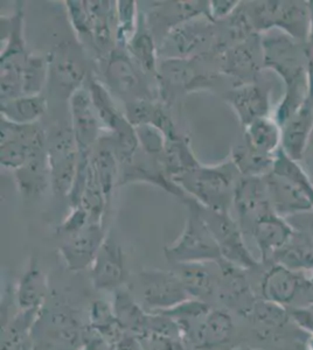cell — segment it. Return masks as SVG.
Returning a JSON list of instances; mask_svg holds the SVG:
<instances>
[{
  "label": "cell",
  "mask_w": 313,
  "mask_h": 350,
  "mask_svg": "<svg viewBox=\"0 0 313 350\" xmlns=\"http://www.w3.org/2000/svg\"><path fill=\"white\" fill-rule=\"evenodd\" d=\"M49 81V60L47 55L31 53L25 64L21 83L23 95H40Z\"/></svg>",
  "instance_id": "obj_41"
},
{
  "label": "cell",
  "mask_w": 313,
  "mask_h": 350,
  "mask_svg": "<svg viewBox=\"0 0 313 350\" xmlns=\"http://www.w3.org/2000/svg\"><path fill=\"white\" fill-rule=\"evenodd\" d=\"M115 3L87 0L92 23V48L97 61L102 60L116 47Z\"/></svg>",
  "instance_id": "obj_28"
},
{
  "label": "cell",
  "mask_w": 313,
  "mask_h": 350,
  "mask_svg": "<svg viewBox=\"0 0 313 350\" xmlns=\"http://www.w3.org/2000/svg\"><path fill=\"white\" fill-rule=\"evenodd\" d=\"M144 303L150 313L165 312L178 306L190 298L175 271L145 270L140 272Z\"/></svg>",
  "instance_id": "obj_13"
},
{
  "label": "cell",
  "mask_w": 313,
  "mask_h": 350,
  "mask_svg": "<svg viewBox=\"0 0 313 350\" xmlns=\"http://www.w3.org/2000/svg\"><path fill=\"white\" fill-rule=\"evenodd\" d=\"M112 307L116 318L125 333L136 335L139 338H143L147 334L150 314L143 310V307L139 306L129 291L123 287L115 291Z\"/></svg>",
  "instance_id": "obj_35"
},
{
  "label": "cell",
  "mask_w": 313,
  "mask_h": 350,
  "mask_svg": "<svg viewBox=\"0 0 313 350\" xmlns=\"http://www.w3.org/2000/svg\"><path fill=\"white\" fill-rule=\"evenodd\" d=\"M49 293L47 275L36 258L29 262L27 269L16 284L14 301L19 310H41Z\"/></svg>",
  "instance_id": "obj_30"
},
{
  "label": "cell",
  "mask_w": 313,
  "mask_h": 350,
  "mask_svg": "<svg viewBox=\"0 0 313 350\" xmlns=\"http://www.w3.org/2000/svg\"><path fill=\"white\" fill-rule=\"evenodd\" d=\"M115 350H145V348L138 336L124 333L115 343Z\"/></svg>",
  "instance_id": "obj_49"
},
{
  "label": "cell",
  "mask_w": 313,
  "mask_h": 350,
  "mask_svg": "<svg viewBox=\"0 0 313 350\" xmlns=\"http://www.w3.org/2000/svg\"><path fill=\"white\" fill-rule=\"evenodd\" d=\"M308 283L304 272L291 270L281 264H270L261 282V298L290 306L301 299Z\"/></svg>",
  "instance_id": "obj_22"
},
{
  "label": "cell",
  "mask_w": 313,
  "mask_h": 350,
  "mask_svg": "<svg viewBox=\"0 0 313 350\" xmlns=\"http://www.w3.org/2000/svg\"><path fill=\"white\" fill-rule=\"evenodd\" d=\"M49 80L56 90L68 100L71 96L84 87L92 72H87V59L82 51L72 44L64 42L47 54Z\"/></svg>",
  "instance_id": "obj_12"
},
{
  "label": "cell",
  "mask_w": 313,
  "mask_h": 350,
  "mask_svg": "<svg viewBox=\"0 0 313 350\" xmlns=\"http://www.w3.org/2000/svg\"><path fill=\"white\" fill-rule=\"evenodd\" d=\"M150 4V8L144 13L158 44L167 33L179 25L203 16L210 19V1H152Z\"/></svg>",
  "instance_id": "obj_14"
},
{
  "label": "cell",
  "mask_w": 313,
  "mask_h": 350,
  "mask_svg": "<svg viewBox=\"0 0 313 350\" xmlns=\"http://www.w3.org/2000/svg\"><path fill=\"white\" fill-rule=\"evenodd\" d=\"M136 0H117L115 3L116 46L125 48L138 26L139 8Z\"/></svg>",
  "instance_id": "obj_42"
},
{
  "label": "cell",
  "mask_w": 313,
  "mask_h": 350,
  "mask_svg": "<svg viewBox=\"0 0 313 350\" xmlns=\"http://www.w3.org/2000/svg\"><path fill=\"white\" fill-rule=\"evenodd\" d=\"M135 129L140 150L147 154L160 158L166 145V137L163 132L150 124L140 125Z\"/></svg>",
  "instance_id": "obj_44"
},
{
  "label": "cell",
  "mask_w": 313,
  "mask_h": 350,
  "mask_svg": "<svg viewBox=\"0 0 313 350\" xmlns=\"http://www.w3.org/2000/svg\"><path fill=\"white\" fill-rule=\"evenodd\" d=\"M90 222L87 211L81 206L71 207V211L67 217L61 222L59 227L56 228L58 235L64 236V239L68 236L74 235L84 227H87Z\"/></svg>",
  "instance_id": "obj_45"
},
{
  "label": "cell",
  "mask_w": 313,
  "mask_h": 350,
  "mask_svg": "<svg viewBox=\"0 0 313 350\" xmlns=\"http://www.w3.org/2000/svg\"><path fill=\"white\" fill-rule=\"evenodd\" d=\"M301 161L292 159L290 155L286 154L283 148L277 152L275 157L274 166L271 173L281 176L286 181H289L295 187L298 188L301 193H304L313 204V183L309 174L301 166Z\"/></svg>",
  "instance_id": "obj_39"
},
{
  "label": "cell",
  "mask_w": 313,
  "mask_h": 350,
  "mask_svg": "<svg viewBox=\"0 0 313 350\" xmlns=\"http://www.w3.org/2000/svg\"><path fill=\"white\" fill-rule=\"evenodd\" d=\"M250 321L258 338L263 340H278L281 330L286 328L290 320V310L286 306L273 303L266 299L256 300L250 313Z\"/></svg>",
  "instance_id": "obj_32"
},
{
  "label": "cell",
  "mask_w": 313,
  "mask_h": 350,
  "mask_svg": "<svg viewBox=\"0 0 313 350\" xmlns=\"http://www.w3.org/2000/svg\"><path fill=\"white\" fill-rule=\"evenodd\" d=\"M90 166L110 206L114 191L118 187L119 161L107 135H102L90 158Z\"/></svg>",
  "instance_id": "obj_31"
},
{
  "label": "cell",
  "mask_w": 313,
  "mask_h": 350,
  "mask_svg": "<svg viewBox=\"0 0 313 350\" xmlns=\"http://www.w3.org/2000/svg\"><path fill=\"white\" fill-rule=\"evenodd\" d=\"M308 4H309L310 10V32L309 39H308L306 46H308L309 57H313V0H311V1H308Z\"/></svg>",
  "instance_id": "obj_50"
},
{
  "label": "cell",
  "mask_w": 313,
  "mask_h": 350,
  "mask_svg": "<svg viewBox=\"0 0 313 350\" xmlns=\"http://www.w3.org/2000/svg\"><path fill=\"white\" fill-rule=\"evenodd\" d=\"M290 319L298 329L306 335H313V303L292 307Z\"/></svg>",
  "instance_id": "obj_47"
},
{
  "label": "cell",
  "mask_w": 313,
  "mask_h": 350,
  "mask_svg": "<svg viewBox=\"0 0 313 350\" xmlns=\"http://www.w3.org/2000/svg\"><path fill=\"white\" fill-rule=\"evenodd\" d=\"M13 174L21 196L33 199L44 196L49 188H52L47 148L33 152L27 163L13 172Z\"/></svg>",
  "instance_id": "obj_27"
},
{
  "label": "cell",
  "mask_w": 313,
  "mask_h": 350,
  "mask_svg": "<svg viewBox=\"0 0 313 350\" xmlns=\"http://www.w3.org/2000/svg\"><path fill=\"white\" fill-rule=\"evenodd\" d=\"M47 155L54 194L69 196L79 163V146L71 128H59L47 135Z\"/></svg>",
  "instance_id": "obj_10"
},
{
  "label": "cell",
  "mask_w": 313,
  "mask_h": 350,
  "mask_svg": "<svg viewBox=\"0 0 313 350\" xmlns=\"http://www.w3.org/2000/svg\"><path fill=\"white\" fill-rule=\"evenodd\" d=\"M136 183L153 185L168 194L178 196L179 199L184 200L187 196L183 189L168 178L160 158L147 154L140 148L132 159L119 165L118 186Z\"/></svg>",
  "instance_id": "obj_19"
},
{
  "label": "cell",
  "mask_w": 313,
  "mask_h": 350,
  "mask_svg": "<svg viewBox=\"0 0 313 350\" xmlns=\"http://www.w3.org/2000/svg\"><path fill=\"white\" fill-rule=\"evenodd\" d=\"M294 350H305V349H304V347H303V345H301V346L296 347V348H295Z\"/></svg>",
  "instance_id": "obj_51"
},
{
  "label": "cell",
  "mask_w": 313,
  "mask_h": 350,
  "mask_svg": "<svg viewBox=\"0 0 313 350\" xmlns=\"http://www.w3.org/2000/svg\"><path fill=\"white\" fill-rule=\"evenodd\" d=\"M160 161L168 178L173 183L178 176L201 163L197 159L192 150L190 138L181 132L166 138V145L160 157Z\"/></svg>",
  "instance_id": "obj_34"
},
{
  "label": "cell",
  "mask_w": 313,
  "mask_h": 350,
  "mask_svg": "<svg viewBox=\"0 0 313 350\" xmlns=\"http://www.w3.org/2000/svg\"><path fill=\"white\" fill-rule=\"evenodd\" d=\"M68 103L72 120L71 129L79 146V154L92 157L94 148L102 137V126L87 84L76 90Z\"/></svg>",
  "instance_id": "obj_16"
},
{
  "label": "cell",
  "mask_w": 313,
  "mask_h": 350,
  "mask_svg": "<svg viewBox=\"0 0 313 350\" xmlns=\"http://www.w3.org/2000/svg\"><path fill=\"white\" fill-rule=\"evenodd\" d=\"M226 103L233 109L242 129L271 112V87L264 81L229 88L223 94Z\"/></svg>",
  "instance_id": "obj_15"
},
{
  "label": "cell",
  "mask_w": 313,
  "mask_h": 350,
  "mask_svg": "<svg viewBox=\"0 0 313 350\" xmlns=\"http://www.w3.org/2000/svg\"><path fill=\"white\" fill-rule=\"evenodd\" d=\"M221 79L225 77L218 72L216 57L207 54L159 60L155 83L159 100L171 108L180 96L199 90H212Z\"/></svg>",
  "instance_id": "obj_2"
},
{
  "label": "cell",
  "mask_w": 313,
  "mask_h": 350,
  "mask_svg": "<svg viewBox=\"0 0 313 350\" xmlns=\"http://www.w3.org/2000/svg\"><path fill=\"white\" fill-rule=\"evenodd\" d=\"M90 323L96 333L107 341H118L125 333L116 318L114 307L104 300H96L90 307Z\"/></svg>",
  "instance_id": "obj_40"
},
{
  "label": "cell",
  "mask_w": 313,
  "mask_h": 350,
  "mask_svg": "<svg viewBox=\"0 0 313 350\" xmlns=\"http://www.w3.org/2000/svg\"><path fill=\"white\" fill-rule=\"evenodd\" d=\"M261 40L264 70L274 72L284 83V94L273 113L283 128L301 108L309 92L308 46L278 31L261 34Z\"/></svg>",
  "instance_id": "obj_1"
},
{
  "label": "cell",
  "mask_w": 313,
  "mask_h": 350,
  "mask_svg": "<svg viewBox=\"0 0 313 350\" xmlns=\"http://www.w3.org/2000/svg\"><path fill=\"white\" fill-rule=\"evenodd\" d=\"M89 270L96 290L115 292L127 282V260L123 249L110 234H108Z\"/></svg>",
  "instance_id": "obj_20"
},
{
  "label": "cell",
  "mask_w": 313,
  "mask_h": 350,
  "mask_svg": "<svg viewBox=\"0 0 313 350\" xmlns=\"http://www.w3.org/2000/svg\"><path fill=\"white\" fill-rule=\"evenodd\" d=\"M108 234L105 223H89L82 230L66 237L59 252L68 270L79 272L90 269Z\"/></svg>",
  "instance_id": "obj_18"
},
{
  "label": "cell",
  "mask_w": 313,
  "mask_h": 350,
  "mask_svg": "<svg viewBox=\"0 0 313 350\" xmlns=\"http://www.w3.org/2000/svg\"><path fill=\"white\" fill-rule=\"evenodd\" d=\"M187 217L181 234L164 249L167 260L173 264L220 262L222 255L218 242L199 211L198 202L190 196L183 200Z\"/></svg>",
  "instance_id": "obj_6"
},
{
  "label": "cell",
  "mask_w": 313,
  "mask_h": 350,
  "mask_svg": "<svg viewBox=\"0 0 313 350\" xmlns=\"http://www.w3.org/2000/svg\"><path fill=\"white\" fill-rule=\"evenodd\" d=\"M270 203L275 213L283 219L313 213L309 198L289 181L270 172L264 176Z\"/></svg>",
  "instance_id": "obj_26"
},
{
  "label": "cell",
  "mask_w": 313,
  "mask_h": 350,
  "mask_svg": "<svg viewBox=\"0 0 313 350\" xmlns=\"http://www.w3.org/2000/svg\"><path fill=\"white\" fill-rule=\"evenodd\" d=\"M215 40L214 21L205 16L197 18L179 25L164 36L158 44L159 60L207 55L213 52Z\"/></svg>",
  "instance_id": "obj_8"
},
{
  "label": "cell",
  "mask_w": 313,
  "mask_h": 350,
  "mask_svg": "<svg viewBox=\"0 0 313 350\" xmlns=\"http://www.w3.org/2000/svg\"><path fill=\"white\" fill-rule=\"evenodd\" d=\"M245 350H258V349H245Z\"/></svg>",
  "instance_id": "obj_52"
},
{
  "label": "cell",
  "mask_w": 313,
  "mask_h": 350,
  "mask_svg": "<svg viewBox=\"0 0 313 350\" xmlns=\"http://www.w3.org/2000/svg\"><path fill=\"white\" fill-rule=\"evenodd\" d=\"M281 130V148L292 159L301 161L313 133V59L309 60V92L305 100Z\"/></svg>",
  "instance_id": "obj_23"
},
{
  "label": "cell",
  "mask_w": 313,
  "mask_h": 350,
  "mask_svg": "<svg viewBox=\"0 0 313 350\" xmlns=\"http://www.w3.org/2000/svg\"><path fill=\"white\" fill-rule=\"evenodd\" d=\"M234 320L228 310L212 308L197 326L190 330L187 338L195 348L212 350L225 346L234 335Z\"/></svg>",
  "instance_id": "obj_25"
},
{
  "label": "cell",
  "mask_w": 313,
  "mask_h": 350,
  "mask_svg": "<svg viewBox=\"0 0 313 350\" xmlns=\"http://www.w3.org/2000/svg\"><path fill=\"white\" fill-rule=\"evenodd\" d=\"M199 211L206 221L212 234L218 242L222 258L226 262L240 267L242 270H254L260 267L261 262L255 258L247 247L243 231L238 221L234 219L230 211H212L198 202Z\"/></svg>",
  "instance_id": "obj_9"
},
{
  "label": "cell",
  "mask_w": 313,
  "mask_h": 350,
  "mask_svg": "<svg viewBox=\"0 0 313 350\" xmlns=\"http://www.w3.org/2000/svg\"><path fill=\"white\" fill-rule=\"evenodd\" d=\"M243 234L250 232L258 219L274 211L264 176H241L233 202Z\"/></svg>",
  "instance_id": "obj_17"
},
{
  "label": "cell",
  "mask_w": 313,
  "mask_h": 350,
  "mask_svg": "<svg viewBox=\"0 0 313 350\" xmlns=\"http://www.w3.org/2000/svg\"><path fill=\"white\" fill-rule=\"evenodd\" d=\"M218 282L216 292L222 303L229 310H235L238 314L249 318L258 297L253 292V288L245 275V270L226 262L225 259L218 262Z\"/></svg>",
  "instance_id": "obj_21"
},
{
  "label": "cell",
  "mask_w": 313,
  "mask_h": 350,
  "mask_svg": "<svg viewBox=\"0 0 313 350\" xmlns=\"http://www.w3.org/2000/svg\"><path fill=\"white\" fill-rule=\"evenodd\" d=\"M241 1L238 0H210V19L214 23L225 21L238 10Z\"/></svg>",
  "instance_id": "obj_48"
},
{
  "label": "cell",
  "mask_w": 313,
  "mask_h": 350,
  "mask_svg": "<svg viewBox=\"0 0 313 350\" xmlns=\"http://www.w3.org/2000/svg\"><path fill=\"white\" fill-rule=\"evenodd\" d=\"M243 5L258 34L278 31L295 40L308 42L310 32L308 1L262 0L243 1Z\"/></svg>",
  "instance_id": "obj_5"
},
{
  "label": "cell",
  "mask_w": 313,
  "mask_h": 350,
  "mask_svg": "<svg viewBox=\"0 0 313 350\" xmlns=\"http://www.w3.org/2000/svg\"><path fill=\"white\" fill-rule=\"evenodd\" d=\"M210 262H187L179 264L177 275L181 280L185 290L192 299L206 301L214 295L218 288V277L215 275Z\"/></svg>",
  "instance_id": "obj_33"
},
{
  "label": "cell",
  "mask_w": 313,
  "mask_h": 350,
  "mask_svg": "<svg viewBox=\"0 0 313 350\" xmlns=\"http://www.w3.org/2000/svg\"><path fill=\"white\" fill-rule=\"evenodd\" d=\"M48 100L44 94L23 95L0 102V115L8 122L19 125H32L47 111Z\"/></svg>",
  "instance_id": "obj_37"
},
{
  "label": "cell",
  "mask_w": 313,
  "mask_h": 350,
  "mask_svg": "<svg viewBox=\"0 0 313 350\" xmlns=\"http://www.w3.org/2000/svg\"><path fill=\"white\" fill-rule=\"evenodd\" d=\"M12 14L1 16L0 54V102L23 96L21 75L27 62L28 52L25 40L24 1H16Z\"/></svg>",
  "instance_id": "obj_4"
},
{
  "label": "cell",
  "mask_w": 313,
  "mask_h": 350,
  "mask_svg": "<svg viewBox=\"0 0 313 350\" xmlns=\"http://www.w3.org/2000/svg\"><path fill=\"white\" fill-rule=\"evenodd\" d=\"M64 4L79 44L87 42L92 47V23L87 0H64Z\"/></svg>",
  "instance_id": "obj_43"
},
{
  "label": "cell",
  "mask_w": 313,
  "mask_h": 350,
  "mask_svg": "<svg viewBox=\"0 0 313 350\" xmlns=\"http://www.w3.org/2000/svg\"><path fill=\"white\" fill-rule=\"evenodd\" d=\"M125 51L139 69L155 82L159 66L158 44L149 26L145 13L139 12L138 26Z\"/></svg>",
  "instance_id": "obj_29"
},
{
  "label": "cell",
  "mask_w": 313,
  "mask_h": 350,
  "mask_svg": "<svg viewBox=\"0 0 313 350\" xmlns=\"http://www.w3.org/2000/svg\"><path fill=\"white\" fill-rule=\"evenodd\" d=\"M249 234L254 237L261 264L271 262L278 251L286 247L295 234V227L289 219L271 211L255 223Z\"/></svg>",
  "instance_id": "obj_24"
},
{
  "label": "cell",
  "mask_w": 313,
  "mask_h": 350,
  "mask_svg": "<svg viewBox=\"0 0 313 350\" xmlns=\"http://www.w3.org/2000/svg\"><path fill=\"white\" fill-rule=\"evenodd\" d=\"M140 340L143 342L145 350H188L185 338L147 334Z\"/></svg>",
  "instance_id": "obj_46"
},
{
  "label": "cell",
  "mask_w": 313,
  "mask_h": 350,
  "mask_svg": "<svg viewBox=\"0 0 313 350\" xmlns=\"http://www.w3.org/2000/svg\"><path fill=\"white\" fill-rule=\"evenodd\" d=\"M215 57L218 60V72L231 82L230 88L261 80L262 72L264 70L261 34L250 36L249 39L228 48Z\"/></svg>",
  "instance_id": "obj_11"
},
{
  "label": "cell",
  "mask_w": 313,
  "mask_h": 350,
  "mask_svg": "<svg viewBox=\"0 0 313 350\" xmlns=\"http://www.w3.org/2000/svg\"><path fill=\"white\" fill-rule=\"evenodd\" d=\"M245 130V143L255 151L266 155H276L281 148L283 130L273 116L260 118Z\"/></svg>",
  "instance_id": "obj_36"
},
{
  "label": "cell",
  "mask_w": 313,
  "mask_h": 350,
  "mask_svg": "<svg viewBox=\"0 0 313 350\" xmlns=\"http://www.w3.org/2000/svg\"><path fill=\"white\" fill-rule=\"evenodd\" d=\"M275 157L255 151L243 142L231 148L229 159L241 176H266L273 170Z\"/></svg>",
  "instance_id": "obj_38"
},
{
  "label": "cell",
  "mask_w": 313,
  "mask_h": 350,
  "mask_svg": "<svg viewBox=\"0 0 313 350\" xmlns=\"http://www.w3.org/2000/svg\"><path fill=\"white\" fill-rule=\"evenodd\" d=\"M97 62L103 72L101 81L124 104L137 100H159L158 90L151 87L150 77L139 69L125 48L116 46L109 55Z\"/></svg>",
  "instance_id": "obj_7"
},
{
  "label": "cell",
  "mask_w": 313,
  "mask_h": 350,
  "mask_svg": "<svg viewBox=\"0 0 313 350\" xmlns=\"http://www.w3.org/2000/svg\"><path fill=\"white\" fill-rule=\"evenodd\" d=\"M241 174L228 159L216 165L192 168L175 180L184 193L212 211L228 213L234 202L235 191Z\"/></svg>",
  "instance_id": "obj_3"
}]
</instances>
